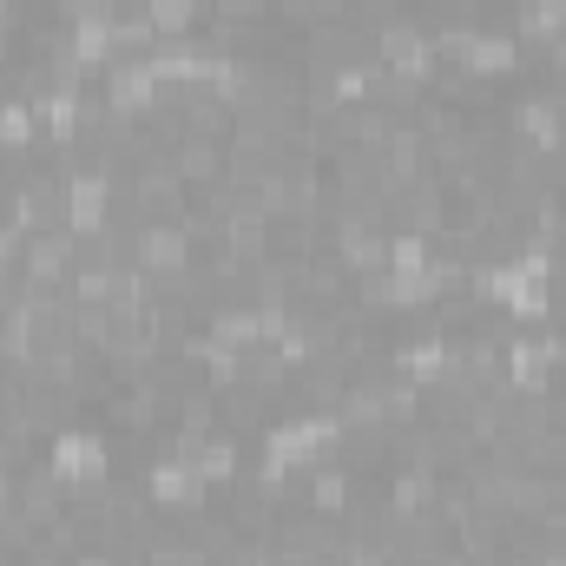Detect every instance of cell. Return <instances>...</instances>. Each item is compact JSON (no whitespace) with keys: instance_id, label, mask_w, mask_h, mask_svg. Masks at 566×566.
Segmentation results:
<instances>
[{"instance_id":"obj_1","label":"cell","mask_w":566,"mask_h":566,"mask_svg":"<svg viewBox=\"0 0 566 566\" xmlns=\"http://www.w3.org/2000/svg\"><path fill=\"white\" fill-rule=\"evenodd\" d=\"M60 474H99V448L86 435L79 441H60Z\"/></svg>"},{"instance_id":"obj_2","label":"cell","mask_w":566,"mask_h":566,"mask_svg":"<svg viewBox=\"0 0 566 566\" xmlns=\"http://www.w3.org/2000/svg\"><path fill=\"white\" fill-rule=\"evenodd\" d=\"M178 251H185V244H178L172 231H152V237H145V264H178Z\"/></svg>"},{"instance_id":"obj_3","label":"cell","mask_w":566,"mask_h":566,"mask_svg":"<svg viewBox=\"0 0 566 566\" xmlns=\"http://www.w3.org/2000/svg\"><path fill=\"white\" fill-rule=\"evenodd\" d=\"M191 488H198V481H191L185 468H165V474H158V494H165V501H191Z\"/></svg>"},{"instance_id":"obj_4","label":"cell","mask_w":566,"mask_h":566,"mask_svg":"<svg viewBox=\"0 0 566 566\" xmlns=\"http://www.w3.org/2000/svg\"><path fill=\"white\" fill-rule=\"evenodd\" d=\"M191 0H152V27H185Z\"/></svg>"},{"instance_id":"obj_5","label":"cell","mask_w":566,"mask_h":566,"mask_svg":"<svg viewBox=\"0 0 566 566\" xmlns=\"http://www.w3.org/2000/svg\"><path fill=\"white\" fill-rule=\"evenodd\" d=\"M566 27V0H540L534 7V33H560Z\"/></svg>"}]
</instances>
